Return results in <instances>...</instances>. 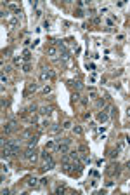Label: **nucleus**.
<instances>
[{
  "label": "nucleus",
  "instance_id": "ddd939ff",
  "mask_svg": "<svg viewBox=\"0 0 130 195\" xmlns=\"http://www.w3.org/2000/svg\"><path fill=\"white\" fill-rule=\"evenodd\" d=\"M35 91H38V84H35V82H30V84H28V89H26V92H35Z\"/></svg>",
  "mask_w": 130,
  "mask_h": 195
},
{
  "label": "nucleus",
  "instance_id": "b1692460",
  "mask_svg": "<svg viewBox=\"0 0 130 195\" xmlns=\"http://www.w3.org/2000/svg\"><path fill=\"white\" fill-rule=\"evenodd\" d=\"M12 63H14V66H19V65H21V58H17V56H14V59H12Z\"/></svg>",
  "mask_w": 130,
  "mask_h": 195
},
{
  "label": "nucleus",
  "instance_id": "f03ea898",
  "mask_svg": "<svg viewBox=\"0 0 130 195\" xmlns=\"http://www.w3.org/2000/svg\"><path fill=\"white\" fill-rule=\"evenodd\" d=\"M52 77H54V72H52V70L42 68V72H40V80H42V82H47V80H50Z\"/></svg>",
  "mask_w": 130,
  "mask_h": 195
},
{
  "label": "nucleus",
  "instance_id": "0eeeda50",
  "mask_svg": "<svg viewBox=\"0 0 130 195\" xmlns=\"http://www.w3.org/2000/svg\"><path fill=\"white\" fill-rule=\"evenodd\" d=\"M47 54H49L50 58H56V56L59 54V49L54 47V45H49V47H47Z\"/></svg>",
  "mask_w": 130,
  "mask_h": 195
},
{
  "label": "nucleus",
  "instance_id": "4be33fe9",
  "mask_svg": "<svg viewBox=\"0 0 130 195\" xmlns=\"http://www.w3.org/2000/svg\"><path fill=\"white\" fill-rule=\"evenodd\" d=\"M71 85H73V87H75L76 91H78V89H82V82H80V80H76V82L73 80V82H71Z\"/></svg>",
  "mask_w": 130,
  "mask_h": 195
},
{
  "label": "nucleus",
  "instance_id": "f704fd0d",
  "mask_svg": "<svg viewBox=\"0 0 130 195\" xmlns=\"http://www.w3.org/2000/svg\"><path fill=\"white\" fill-rule=\"evenodd\" d=\"M96 80H97V77H96V75L92 73V75H90V82H96Z\"/></svg>",
  "mask_w": 130,
  "mask_h": 195
},
{
  "label": "nucleus",
  "instance_id": "7c9ffc66",
  "mask_svg": "<svg viewBox=\"0 0 130 195\" xmlns=\"http://www.w3.org/2000/svg\"><path fill=\"white\" fill-rule=\"evenodd\" d=\"M99 12H101V14H106V12H108V7H101Z\"/></svg>",
  "mask_w": 130,
  "mask_h": 195
},
{
  "label": "nucleus",
  "instance_id": "5701e85b",
  "mask_svg": "<svg viewBox=\"0 0 130 195\" xmlns=\"http://www.w3.org/2000/svg\"><path fill=\"white\" fill-rule=\"evenodd\" d=\"M23 72H24V73L31 72V66H30V63H24V65H23Z\"/></svg>",
  "mask_w": 130,
  "mask_h": 195
},
{
  "label": "nucleus",
  "instance_id": "20e7f679",
  "mask_svg": "<svg viewBox=\"0 0 130 195\" xmlns=\"http://www.w3.org/2000/svg\"><path fill=\"white\" fill-rule=\"evenodd\" d=\"M56 153H61V155H66V153H69V145H64V143H57Z\"/></svg>",
  "mask_w": 130,
  "mask_h": 195
},
{
  "label": "nucleus",
  "instance_id": "39448f33",
  "mask_svg": "<svg viewBox=\"0 0 130 195\" xmlns=\"http://www.w3.org/2000/svg\"><path fill=\"white\" fill-rule=\"evenodd\" d=\"M56 167V162H54V158L50 157V158H47V160H43V165H42V169H45V171H50V169H54Z\"/></svg>",
  "mask_w": 130,
  "mask_h": 195
},
{
  "label": "nucleus",
  "instance_id": "c756f323",
  "mask_svg": "<svg viewBox=\"0 0 130 195\" xmlns=\"http://www.w3.org/2000/svg\"><path fill=\"white\" fill-rule=\"evenodd\" d=\"M80 99V94L78 92H73V101H78Z\"/></svg>",
  "mask_w": 130,
  "mask_h": 195
},
{
  "label": "nucleus",
  "instance_id": "2eb2a0df",
  "mask_svg": "<svg viewBox=\"0 0 130 195\" xmlns=\"http://www.w3.org/2000/svg\"><path fill=\"white\" fill-rule=\"evenodd\" d=\"M108 153H109V158H116V157H118V153H120V150H118V148H111Z\"/></svg>",
  "mask_w": 130,
  "mask_h": 195
},
{
  "label": "nucleus",
  "instance_id": "58836bf2",
  "mask_svg": "<svg viewBox=\"0 0 130 195\" xmlns=\"http://www.w3.org/2000/svg\"><path fill=\"white\" fill-rule=\"evenodd\" d=\"M127 167H129V169H130V160H129V162H127Z\"/></svg>",
  "mask_w": 130,
  "mask_h": 195
},
{
  "label": "nucleus",
  "instance_id": "1a4fd4ad",
  "mask_svg": "<svg viewBox=\"0 0 130 195\" xmlns=\"http://www.w3.org/2000/svg\"><path fill=\"white\" fill-rule=\"evenodd\" d=\"M38 181H40V179H36L35 176H31V178H28V186H30V188H36V186L40 185Z\"/></svg>",
  "mask_w": 130,
  "mask_h": 195
},
{
  "label": "nucleus",
  "instance_id": "6e6552de",
  "mask_svg": "<svg viewBox=\"0 0 130 195\" xmlns=\"http://www.w3.org/2000/svg\"><path fill=\"white\" fill-rule=\"evenodd\" d=\"M38 113H40V115H47V117H49V115L52 113V108H50V106H40Z\"/></svg>",
  "mask_w": 130,
  "mask_h": 195
},
{
  "label": "nucleus",
  "instance_id": "e433bc0d",
  "mask_svg": "<svg viewBox=\"0 0 130 195\" xmlns=\"http://www.w3.org/2000/svg\"><path fill=\"white\" fill-rule=\"evenodd\" d=\"M125 141H127V143L130 145V136H125Z\"/></svg>",
  "mask_w": 130,
  "mask_h": 195
},
{
  "label": "nucleus",
  "instance_id": "7ed1b4c3",
  "mask_svg": "<svg viewBox=\"0 0 130 195\" xmlns=\"http://www.w3.org/2000/svg\"><path fill=\"white\" fill-rule=\"evenodd\" d=\"M36 150H35V148H30V146H28V148H26V152H24V158H26V160H30V162H35V160H36Z\"/></svg>",
  "mask_w": 130,
  "mask_h": 195
},
{
  "label": "nucleus",
  "instance_id": "f257e3e1",
  "mask_svg": "<svg viewBox=\"0 0 130 195\" xmlns=\"http://www.w3.org/2000/svg\"><path fill=\"white\" fill-rule=\"evenodd\" d=\"M14 131H17V122H16V120H10V122H7V124L3 125V132H5V134H10V132H14Z\"/></svg>",
  "mask_w": 130,
  "mask_h": 195
},
{
  "label": "nucleus",
  "instance_id": "bb28decb",
  "mask_svg": "<svg viewBox=\"0 0 130 195\" xmlns=\"http://www.w3.org/2000/svg\"><path fill=\"white\" fill-rule=\"evenodd\" d=\"M82 162L87 165V164H90V157H82Z\"/></svg>",
  "mask_w": 130,
  "mask_h": 195
},
{
  "label": "nucleus",
  "instance_id": "412c9836",
  "mask_svg": "<svg viewBox=\"0 0 130 195\" xmlns=\"http://www.w3.org/2000/svg\"><path fill=\"white\" fill-rule=\"evenodd\" d=\"M71 127H73L71 120H64V122H63V129H71Z\"/></svg>",
  "mask_w": 130,
  "mask_h": 195
},
{
  "label": "nucleus",
  "instance_id": "393cba45",
  "mask_svg": "<svg viewBox=\"0 0 130 195\" xmlns=\"http://www.w3.org/2000/svg\"><path fill=\"white\" fill-rule=\"evenodd\" d=\"M40 125H42V129H45V127H49V125H50V120H49V118H45Z\"/></svg>",
  "mask_w": 130,
  "mask_h": 195
},
{
  "label": "nucleus",
  "instance_id": "473e14b6",
  "mask_svg": "<svg viewBox=\"0 0 130 195\" xmlns=\"http://www.w3.org/2000/svg\"><path fill=\"white\" fill-rule=\"evenodd\" d=\"M106 23H108V26H111V28H113V26H115V23H113V19H108V21H106Z\"/></svg>",
  "mask_w": 130,
  "mask_h": 195
},
{
  "label": "nucleus",
  "instance_id": "423d86ee",
  "mask_svg": "<svg viewBox=\"0 0 130 195\" xmlns=\"http://www.w3.org/2000/svg\"><path fill=\"white\" fill-rule=\"evenodd\" d=\"M56 148H57V141H56V139H50V141H47V145H45V150H49V152H56Z\"/></svg>",
  "mask_w": 130,
  "mask_h": 195
},
{
  "label": "nucleus",
  "instance_id": "f8f14e48",
  "mask_svg": "<svg viewBox=\"0 0 130 195\" xmlns=\"http://www.w3.org/2000/svg\"><path fill=\"white\" fill-rule=\"evenodd\" d=\"M97 96H99V92L94 89V87H89V98L90 99H97Z\"/></svg>",
  "mask_w": 130,
  "mask_h": 195
},
{
  "label": "nucleus",
  "instance_id": "4468645a",
  "mask_svg": "<svg viewBox=\"0 0 130 195\" xmlns=\"http://www.w3.org/2000/svg\"><path fill=\"white\" fill-rule=\"evenodd\" d=\"M109 176H115V174H118V165H109V169L106 171Z\"/></svg>",
  "mask_w": 130,
  "mask_h": 195
},
{
  "label": "nucleus",
  "instance_id": "c85d7f7f",
  "mask_svg": "<svg viewBox=\"0 0 130 195\" xmlns=\"http://www.w3.org/2000/svg\"><path fill=\"white\" fill-rule=\"evenodd\" d=\"M9 25H10V28H14V26L17 25V19H10V23H9Z\"/></svg>",
  "mask_w": 130,
  "mask_h": 195
},
{
  "label": "nucleus",
  "instance_id": "72a5a7b5",
  "mask_svg": "<svg viewBox=\"0 0 130 195\" xmlns=\"http://www.w3.org/2000/svg\"><path fill=\"white\" fill-rule=\"evenodd\" d=\"M116 39H118V40H125V35H123V33H120V35H118Z\"/></svg>",
  "mask_w": 130,
  "mask_h": 195
},
{
  "label": "nucleus",
  "instance_id": "f3484780",
  "mask_svg": "<svg viewBox=\"0 0 130 195\" xmlns=\"http://www.w3.org/2000/svg\"><path fill=\"white\" fill-rule=\"evenodd\" d=\"M36 143H38V138H36V136H33L31 139L28 141V146H30V148H35V146H36Z\"/></svg>",
  "mask_w": 130,
  "mask_h": 195
},
{
  "label": "nucleus",
  "instance_id": "a211bd4d",
  "mask_svg": "<svg viewBox=\"0 0 130 195\" xmlns=\"http://www.w3.org/2000/svg\"><path fill=\"white\" fill-rule=\"evenodd\" d=\"M73 132L78 134V136H82V134H83V129H82L80 125H73Z\"/></svg>",
  "mask_w": 130,
  "mask_h": 195
},
{
  "label": "nucleus",
  "instance_id": "9b49d317",
  "mask_svg": "<svg viewBox=\"0 0 130 195\" xmlns=\"http://www.w3.org/2000/svg\"><path fill=\"white\" fill-rule=\"evenodd\" d=\"M23 59H24L26 63H30V59H31V51H30V49H24V51H23Z\"/></svg>",
  "mask_w": 130,
  "mask_h": 195
},
{
  "label": "nucleus",
  "instance_id": "cd10ccee",
  "mask_svg": "<svg viewBox=\"0 0 130 195\" xmlns=\"http://www.w3.org/2000/svg\"><path fill=\"white\" fill-rule=\"evenodd\" d=\"M47 183H49V179H47V178H42V179H40V186H45Z\"/></svg>",
  "mask_w": 130,
  "mask_h": 195
},
{
  "label": "nucleus",
  "instance_id": "aec40b11",
  "mask_svg": "<svg viewBox=\"0 0 130 195\" xmlns=\"http://www.w3.org/2000/svg\"><path fill=\"white\" fill-rule=\"evenodd\" d=\"M61 129H63L61 125H54V127L50 129V132H52V134H59V132H61Z\"/></svg>",
  "mask_w": 130,
  "mask_h": 195
},
{
  "label": "nucleus",
  "instance_id": "c9c22d12",
  "mask_svg": "<svg viewBox=\"0 0 130 195\" xmlns=\"http://www.w3.org/2000/svg\"><path fill=\"white\" fill-rule=\"evenodd\" d=\"M2 195H9V190H7V188H2Z\"/></svg>",
  "mask_w": 130,
  "mask_h": 195
},
{
  "label": "nucleus",
  "instance_id": "dca6fc26",
  "mask_svg": "<svg viewBox=\"0 0 130 195\" xmlns=\"http://www.w3.org/2000/svg\"><path fill=\"white\" fill-rule=\"evenodd\" d=\"M42 92H43V94H50V92H52V85H50V84H45V85L42 87Z\"/></svg>",
  "mask_w": 130,
  "mask_h": 195
},
{
  "label": "nucleus",
  "instance_id": "4c0bfd02",
  "mask_svg": "<svg viewBox=\"0 0 130 195\" xmlns=\"http://www.w3.org/2000/svg\"><path fill=\"white\" fill-rule=\"evenodd\" d=\"M127 117L130 118V108H129V110H127Z\"/></svg>",
  "mask_w": 130,
  "mask_h": 195
},
{
  "label": "nucleus",
  "instance_id": "6ab92c4d",
  "mask_svg": "<svg viewBox=\"0 0 130 195\" xmlns=\"http://www.w3.org/2000/svg\"><path fill=\"white\" fill-rule=\"evenodd\" d=\"M50 152H49V150H43V152H42V160H47V158H50Z\"/></svg>",
  "mask_w": 130,
  "mask_h": 195
},
{
  "label": "nucleus",
  "instance_id": "2f4dec72",
  "mask_svg": "<svg viewBox=\"0 0 130 195\" xmlns=\"http://www.w3.org/2000/svg\"><path fill=\"white\" fill-rule=\"evenodd\" d=\"M56 192H57V193H63V192H64V186H57Z\"/></svg>",
  "mask_w": 130,
  "mask_h": 195
},
{
  "label": "nucleus",
  "instance_id": "a878e982",
  "mask_svg": "<svg viewBox=\"0 0 130 195\" xmlns=\"http://www.w3.org/2000/svg\"><path fill=\"white\" fill-rule=\"evenodd\" d=\"M28 112H30V113H35V112H36V106H35V105H30V106H28Z\"/></svg>",
  "mask_w": 130,
  "mask_h": 195
},
{
  "label": "nucleus",
  "instance_id": "9d476101",
  "mask_svg": "<svg viewBox=\"0 0 130 195\" xmlns=\"http://www.w3.org/2000/svg\"><path fill=\"white\" fill-rule=\"evenodd\" d=\"M108 118H109V115H108V112H106V110L99 112V115H97V120H99V122H106Z\"/></svg>",
  "mask_w": 130,
  "mask_h": 195
}]
</instances>
